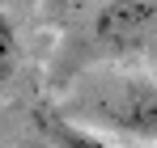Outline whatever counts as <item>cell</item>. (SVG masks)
Instances as JSON below:
<instances>
[{"instance_id":"3957f363","label":"cell","mask_w":157,"mask_h":148,"mask_svg":"<svg viewBox=\"0 0 157 148\" xmlns=\"http://www.w3.org/2000/svg\"><path fill=\"white\" fill-rule=\"evenodd\" d=\"M43 131L51 135L55 148H157V144H110V140H102V135H94V131H85L77 123H68L59 114H43Z\"/></svg>"},{"instance_id":"7a4b0ae2","label":"cell","mask_w":157,"mask_h":148,"mask_svg":"<svg viewBox=\"0 0 157 148\" xmlns=\"http://www.w3.org/2000/svg\"><path fill=\"white\" fill-rule=\"evenodd\" d=\"M98 43L106 51L144 47L157 34V0H106L98 9Z\"/></svg>"},{"instance_id":"6da1fadb","label":"cell","mask_w":157,"mask_h":148,"mask_svg":"<svg viewBox=\"0 0 157 148\" xmlns=\"http://www.w3.org/2000/svg\"><path fill=\"white\" fill-rule=\"evenodd\" d=\"M98 119L119 135L140 144H157V85L149 80H123L98 102Z\"/></svg>"},{"instance_id":"277c9868","label":"cell","mask_w":157,"mask_h":148,"mask_svg":"<svg viewBox=\"0 0 157 148\" xmlns=\"http://www.w3.org/2000/svg\"><path fill=\"white\" fill-rule=\"evenodd\" d=\"M17 55H21L17 30H13V21L0 13V80H9V76H13V68H17Z\"/></svg>"}]
</instances>
